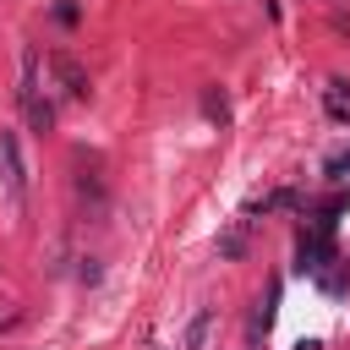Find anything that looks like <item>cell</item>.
<instances>
[{
    "instance_id": "4",
    "label": "cell",
    "mask_w": 350,
    "mask_h": 350,
    "mask_svg": "<svg viewBox=\"0 0 350 350\" xmlns=\"http://www.w3.org/2000/svg\"><path fill=\"white\" fill-rule=\"evenodd\" d=\"M323 262H328V241H323V235H301V246H295V268H301V273H306V268L317 273Z\"/></svg>"
},
{
    "instance_id": "6",
    "label": "cell",
    "mask_w": 350,
    "mask_h": 350,
    "mask_svg": "<svg viewBox=\"0 0 350 350\" xmlns=\"http://www.w3.org/2000/svg\"><path fill=\"white\" fill-rule=\"evenodd\" d=\"M219 257H224V262H241V257H246V224H235V230L219 235Z\"/></svg>"
},
{
    "instance_id": "8",
    "label": "cell",
    "mask_w": 350,
    "mask_h": 350,
    "mask_svg": "<svg viewBox=\"0 0 350 350\" xmlns=\"http://www.w3.org/2000/svg\"><path fill=\"white\" fill-rule=\"evenodd\" d=\"M323 170H328L334 180H350V148H339V153H334V159H328Z\"/></svg>"
},
{
    "instance_id": "5",
    "label": "cell",
    "mask_w": 350,
    "mask_h": 350,
    "mask_svg": "<svg viewBox=\"0 0 350 350\" xmlns=\"http://www.w3.org/2000/svg\"><path fill=\"white\" fill-rule=\"evenodd\" d=\"M208 339H213V306H197L186 323V350H208Z\"/></svg>"
},
{
    "instance_id": "7",
    "label": "cell",
    "mask_w": 350,
    "mask_h": 350,
    "mask_svg": "<svg viewBox=\"0 0 350 350\" xmlns=\"http://www.w3.org/2000/svg\"><path fill=\"white\" fill-rule=\"evenodd\" d=\"M328 115L334 120H350V88L345 82H328Z\"/></svg>"
},
{
    "instance_id": "2",
    "label": "cell",
    "mask_w": 350,
    "mask_h": 350,
    "mask_svg": "<svg viewBox=\"0 0 350 350\" xmlns=\"http://www.w3.org/2000/svg\"><path fill=\"white\" fill-rule=\"evenodd\" d=\"M0 186H5V197H11L16 208L27 202V164H22L16 131H0Z\"/></svg>"
},
{
    "instance_id": "3",
    "label": "cell",
    "mask_w": 350,
    "mask_h": 350,
    "mask_svg": "<svg viewBox=\"0 0 350 350\" xmlns=\"http://www.w3.org/2000/svg\"><path fill=\"white\" fill-rule=\"evenodd\" d=\"M49 71H55V82H60L66 98H88V71L71 55H49Z\"/></svg>"
},
{
    "instance_id": "1",
    "label": "cell",
    "mask_w": 350,
    "mask_h": 350,
    "mask_svg": "<svg viewBox=\"0 0 350 350\" xmlns=\"http://www.w3.org/2000/svg\"><path fill=\"white\" fill-rule=\"evenodd\" d=\"M16 98H22V115H27L33 131H49V126H55L49 98H38V55H33V49H22V88H16Z\"/></svg>"
},
{
    "instance_id": "9",
    "label": "cell",
    "mask_w": 350,
    "mask_h": 350,
    "mask_svg": "<svg viewBox=\"0 0 350 350\" xmlns=\"http://www.w3.org/2000/svg\"><path fill=\"white\" fill-rule=\"evenodd\" d=\"M202 109H208V115H213V120H224V115H230V109H224V98H219V93H208V98H202Z\"/></svg>"
}]
</instances>
